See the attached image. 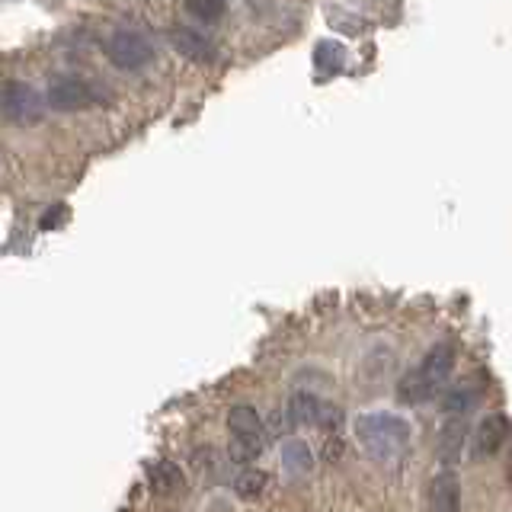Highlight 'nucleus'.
Returning a JSON list of instances; mask_svg holds the SVG:
<instances>
[{
  "instance_id": "obj_1",
  "label": "nucleus",
  "mask_w": 512,
  "mask_h": 512,
  "mask_svg": "<svg viewBox=\"0 0 512 512\" xmlns=\"http://www.w3.org/2000/svg\"><path fill=\"white\" fill-rule=\"evenodd\" d=\"M356 436L362 442V452L384 464V468H391L400 458L407 455L410 448V423L404 416H394V413H365L359 416L356 423Z\"/></svg>"
},
{
  "instance_id": "obj_2",
  "label": "nucleus",
  "mask_w": 512,
  "mask_h": 512,
  "mask_svg": "<svg viewBox=\"0 0 512 512\" xmlns=\"http://www.w3.org/2000/svg\"><path fill=\"white\" fill-rule=\"evenodd\" d=\"M455 368V346L452 343H436L432 346L423 362L410 368V372L400 378L397 384V397L404 404H429L439 394H445V384L452 378Z\"/></svg>"
},
{
  "instance_id": "obj_3",
  "label": "nucleus",
  "mask_w": 512,
  "mask_h": 512,
  "mask_svg": "<svg viewBox=\"0 0 512 512\" xmlns=\"http://www.w3.org/2000/svg\"><path fill=\"white\" fill-rule=\"evenodd\" d=\"M228 429H231V461H253L263 452V420L253 407L240 404L228 413Z\"/></svg>"
},
{
  "instance_id": "obj_4",
  "label": "nucleus",
  "mask_w": 512,
  "mask_h": 512,
  "mask_svg": "<svg viewBox=\"0 0 512 512\" xmlns=\"http://www.w3.org/2000/svg\"><path fill=\"white\" fill-rule=\"evenodd\" d=\"M106 58L119 71H138L154 58V45L148 42V36H141L135 29H119L106 42Z\"/></svg>"
},
{
  "instance_id": "obj_5",
  "label": "nucleus",
  "mask_w": 512,
  "mask_h": 512,
  "mask_svg": "<svg viewBox=\"0 0 512 512\" xmlns=\"http://www.w3.org/2000/svg\"><path fill=\"white\" fill-rule=\"evenodd\" d=\"M45 103L58 112H77L100 103V90L84 77H55L45 90Z\"/></svg>"
},
{
  "instance_id": "obj_6",
  "label": "nucleus",
  "mask_w": 512,
  "mask_h": 512,
  "mask_svg": "<svg viewBox=\"0 0 512 512\" xmlns=\"http://www.w3.org/2000/svg\"><path fill=\"white\" fill-rule=\"evenodd\" d=\"M288 413H292V423H298V426L336 429L343 423V413L314 394H295L292 404H288Z\"/></svg>"
},
{
  "instance_id": "obj_7",
  "label": "nucleus",
  "mask_w": 512,
  "mask_h": 512,
  "mask_svg": "<svg viewBox=\"0 0 512 512\" xmlns=\"http://www.w3.org/2000/svg\"><path fill=\"white\" fill-rule=\"evenodd\" d=\"M509 439V420L503 413H490L477 423L474 436L468 439V455L471 461H484L493 458L503 448V442Z\"/></svg>"
},
{
  "instance_id": "obj_8",
  "label": "nucleus",
  "mask_w": 512,
  "mask_h": 512,
  "mask_svg": "<svg viewBox=\"0 0 512 512\" xmlns=\"http://www.w3.org/2000/svg\"><path fill=\"white\" fill-rule=\"evenodd\" d=\"M487 391V381L484 375H471V378H461L458 384H452L445 394H442V407L452 413V416H464L468 410H474L480 404V397Z\"/></svg>"
},
{
  "instance_id": "obj_9",
  "label": "nucleus",
  "mask_w": 512,
  "mask_h": 512,
  "mask_svg": "<svg viewBox=\"0 0 512 512\" xmlns=\"http://www.w3.org/2000/svg\"><path fill=\"white\" fill-rule=\"evenodd\" d=\"M0 103H4L7 116L16 119V122H36L42 116V103L32 87L26 84H7L4 87V96H0Z\"/></svg>"
},
{
  "instance_id": "obj_10",
  "label": "nucleus",
  "mask_w": 512,
  "mask_h": 512,
  "mask_svg": "<svg viewBox=\"0 0 512 512\" xmlns=\"http://www.w3.org/2000/svg\"><path fill=\"white\" fill-rule=\"evenodd\" d=\"M432 512H461V480L455 471H439L429 484Z\"/></svg>"
},
{
  "instance_id": "obj_11",
  "label": "nucleus",
  "mask_w": 512,
  "mask_h": 512,
  "mask_svg": "<svg viewBox=\"0 0 512 512\" xmlns=\"http://www.w3.org/2000/svg\"><path fill=\"white\" fill-rule=\"evenodd\" d=\"M464 442H468V423H464V416H448V423L442 426V436H439V461H442V468L452 471L455 464L461 461Z\"/></svg>"
},
{
  "instance_id": "obj_12",
  "label": "nucleus",
  "mask_w": 512,
  "mask_h": 512,
  "mask_svg": "<svg viewBox=\"0 0 512 512\" xmlns=\"http://www.w3.org/2000/svg\"><path fill=\"white\" fill-rule=\"evenodd\" d=\"M170 42L173 48L180 52L183 58H192V61H212L215 58V45L212 39H205L199 29H189V26H180L170 32Z\"/></svg>"
},
{
  "instance_id": "obj_13",
  "label": "nucleus",
  "mask_w": 512,
  "mask_h": 512,
  "mask_svg": "<svg viewBox=\"0 0 512 512\" xmlns=\"http://www.w3.org/2000/svg\"><path fill=\"white\" fill-rule=\"evenodd\" d=\"M148 480H151L154 493H164V496H170V493H176V490H183V484H186L183 471L176 468L173 461H157V464H151Z\"/></svg>"
},
{
  "instance_id": "obj_14",
  "label": "nucleus",
  "mask_w": 512,
  "mask_h": 512,
  "mask_svg": "<svg viewBox=\"0 0 512 512\" xmlns=\"http://www.w3.org/2000/svg\"><path fill=\"white\" fill-rule=\"evenodd\" d=\"M343 61H346V48L340 42H317V48H314V64L324 74L340 71Z\"/></svg>"
},
{
  "instance_id": "obj_15",
  "label": "nucleus",
  "mask_w": 512,
  "mask_h": 512,
  "mask_svg": "<svg viewBox=\"0 0 512 512\" xmlns=\"http://www.w3.org/2000/svg\"><path fill=\"white\" fill-rule=\"evenodd\" d=\"M282 458H285V468H292L295 474H308L311 471V448L304 445L301 439H288L285 448H282Z\"/></svg>"
},
{
  "instance_id": "obj_16",
  "label": "nucleus",
  "mask_w": 512,
  "mask_h": 512,
  "mask_svg": "<svg viewBox=\"0 0 512 512\" xmlns=\"http://www.w3.org/2000/svg\"><path fill=\"white\" fill-rule=\"evenodd\" d=\"M266 484H269V477H266L263 471L247 468V471H240V474H237L234 490H237L240 496H244V500H253V496H260V493L266 490Z\"/></svg>"
},
{
  "instance_id": "obj_17",
  "label": "nucleus",
  "mask_w": 512,
  "mask_h": 512,
  "mask_svg": "<svg viewBox=\"0 0 512 512\" xmlns=\"http://www.w3.org/2000/svg\"><path fill=\"white\" fill-rule=\"evenodd\" d=\"M186 10L202 23H215L224 16V0H186Z\"/></svg>"
}]
</instances>
